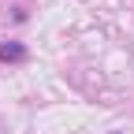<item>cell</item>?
Wrapping results in <instances>:
<instances>
[{"instance_id":"6da1fadb","label":"cell","mask_w":134,"mask_h":134,"mask_svg":"<svg viewBox=\"0 0 134 134\" xmlns=\"http://www.w3.org/2000/svg\"><path fill=\"white\" fill-rule=\"evenodd\" d=\"M0 60H4V63H23L26 60V45H19V41L0 45Z\"/></svg>"}]
</instances>
